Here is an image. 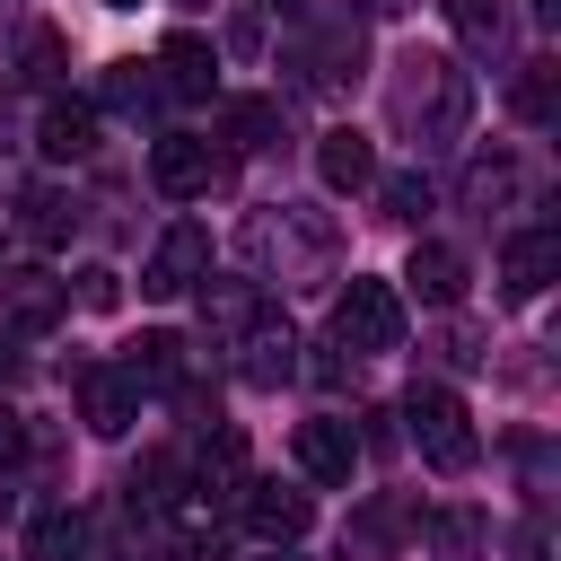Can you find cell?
Here are the masks:
<instances>
[{"label":"cell","instance_id":"obj_1","mask_svg":"<svg viewBox=\"0 0 561 561\" xmlns=\"http://www.w3.org/2000/svg\"><path fill=\"white\" fill-rule=\"evenodd\" d=\"M386 105H394V131H412L421 149H447V140H465V123H473V79H465L447 53H403Z\"/></svg>","mask_w":561,"mask_h":561},{"label":"cell","instance_id":"obj_2","mask_svg":"<svg viewBox=\"0 0 561 561\" xmlns=\"http://www.w3.org/2000/svg\"><path fill=\"white\" fill-rule=\"evenodd\" d=\"M403 421H412L421 465H438V473H473L482 438H473V412H465L456 386H412V394H403Z\"/></svg>","mask_w":561,"mask_h":561},{"label":"cell","instance_id":"obj_3","mask_svg":"<svg viewBox=\"0 0 561 561\" xmlns=\"http://www.w3.org/2000/svg\"><path fill=\"white\" fill-rule=\"evenodd\" d=\"M245 254H254L263 272L280 263V280H298V272H324V254H333V237H324L316 219H298V210L280 202V219H272V210H254V219H245Z\"/></svg>","mask_w":561,"mask_h":561},{"label":"cell","instance_id":"obj_4","mask_svg":"<svg viewBox=\"0 0 561 561\" xmlns=\"http://www.w3.org/2000/svg\"><path fill=\"white\" fill-rule=\"evenodd\" d=\"M333 342L342 351H394L403 342V298L386 280H342L333 298Z\"/></svg>","mask_w":561,"mask_h":561},{"label":"cell","instance_id":"obj_5","mask_svg":"<svg viewBox=\"0 0 561 561\" xmlns=\"http://www.w3.org/2000/svg\"><path fill=\"white\" fill-rule=\"evenodd\" d=\"M193 280H210V228H202V219H175V228L158 237V254L140 263V289H149V298H184Z\"/></svg>","mask_w":561,"mask_h":561},{"label":"cell","instance_id":"obj_6","mask_svg":"<svg viewBox=\"0 0 561 561\" xmlns=\"http://www.w3.org/2000/svg\"><path fill=\"white\" fill-rule=\"evenodd\" d=\"M219 175H228V158H219L210 140H193V131H167V140L149 149V184H158V193H175V202L210 193Z\"/></svg>","mask_w":561,"mask_h":561},{"label":"cell","instance_id":"obj_7","mask_svg":"<svg viewBox=\"0 0 561 561\" xmlns=\"http://www.w3.org/2000/svg\"><path fill=\"white\" fill-rule=\"evenodd\" d=\"M0 316H9V333H53V324L70 316V280H53L44 263L0 272Z\"/></svg>","mask_w":561,"mask_h":561},{"label":"cell","instance_id":"obj_8","mask_svg":"<svg viewBox=\"0 0 561 561\" xmlns=\"http://www.w3.org/2000/svg\"><path fill=\"white\" fill-rule=\"evenodd\" d=\"M237 377H245V386H289V377H298V333H289L280 316H254V324L237 333Z\"/></svg>","mask_w":561,"mask_h":561},{"label":"cell","instance_id":"obj_9","mask_svg":"<svg viewBox=\"0 0 561 561\" xmlns=\"http://www.w3.org/2000/svg\"><path fill=\"white\" fill-rule=\"evenodd\" d=\"M131 412H140V386H131L123 368H79V421H88L96 438H123Z\"/></svg>","mask_w":561,"mask_h":561},{"label":"cell","instance_id":"obj_10","mask_svg":"<svg viewBox=\"0 0 561 561\" xmlns=\"http://www.w3.org/2000/svg\"><path fill=\"white\" fill-rule=\"evenodd\" d=\"M351 465H359V438H351V421H298V473L307 482H351Z\"/></svg>","mask_w":561,"mask_h":561},{"label":"cell","instance_id":"obj_11","mask_svg":"<svg viewBox=\"0 0 561 561\" xmlns=\"http://www.w3.org/2000/svg\"><path fill=\"white\" fill-rule=\"evenodd\" d=\"M237 508H245V526H254L263 543H298V535H307V517H316V508H307V491H280V482H245V491H237Z\"/></svg>","mask_w":561,"mask_h":561},{"label":"cell","instance_id":"obj_12","mask_svg":"<svg viewBox=\"0 0 561 561\" xmlns=\"http://www.w3.org/2000/svg\"><path fill=\"white\" fill-rule=\"evenodd\" d=\"M35 149H44L53 167H79V158L96 149V105H79V96H53V105H44V123H35Z\"/></svg>","mask_w":561,"mask_h":561},{"label":"cell","instance_id":"obj_13","mask_svg":"<svg viewBox=\"0 0 561 561\" xmlns=\"http://www.w3.org/2000/svg\"><path fill=\"white\" fill-rule=\"evenodd\" d=\"M316 175H324L333 193H359V184H377V149H368V131L333 123V131L316 140Z\"/></svg>","mask_w":561,"mask_h":561},{"label":"cell","instance_id":"obj_14","mask_svg":"<svg viewBox=\"0 0 561 561\" xmlns=\"http://www.w3.org/2000/svg\"><path fill=\"white\" fill-rule=\"evenodd\" d=\"M245 491V430H210V447H202V465H193V500L210 508V500H237Z\"/></svg>","mask_w":561,"mask_h":561},{"label":"cell","instance_id":"obj_15","mask_svg":"<svg viewBox=\"0 0 561 561\" xmlns=\"http://www.w3.org/2000/svg\"><path fill=\"white\" fill-rule=\"evenodd\" d=\"M210 79H219V61H210L202 35H167L158 44V88L167 96H210Z\"/></svg>","mask_w":561,"mask_h":561},{"label":"cell","instance_id":"obj_16","mask_svg":"<svg viewBox=\"0 0 561 561\" xmlns=\"http://www.w3.org/2000/svg\"><path fill=\"white\" fill-rule=\"evenodd\" d=\"M552 263H561L552 228H526V237H508V254H500V289H508V298H535V289L552 280Z\"/></svg>","mask_w":561,"mask_h":561},{"label":"cell","instance_id":"obj_17","mask_svg":"<svg viewBox=\"0 0 561 561\" xmlns=\"http://www.w3.org/2000/svg\"><path fill=\"white\" fill-rule=\"evenodd\" d=\"M403 280H412L430 307H456V298H465V254H456V245H438V237H421V245H412V263H403Z\"/></svg>","mask_w":561,"mask_h":561},{"label":"cell","instance_id":"obj_18","mask_svg":"<svg viewBox=\"0 0 561 561\" xmlns=\"http://www.w3.org/2000/svg\"><path fill=\"white\" fill-rule=\"evenodd\" d=\"M18 228H26V245H61L79 228V202L53 193V184H35V193H18Z\"/></svg>","mask_w":561,"mask_h":561},{"label":"cell","instance_id":"obj_19","mask_svg":"<svg viewBox=\"0 0 561 561\" xmlns=\"http://www.w3.org/2000/svg\"><path fill=\"white\" fill-rule=\"evenodd\" d=\"M219 131H228L237 149H272V140H280V105H272V96H228V105H219Z\"/></svg>","mask_w":561,"mask_h":561},{"label":"cell","instance_id":"obj_20","mask_svg":"<svg viewBox=\"0 0 561 561\" xmlns=\"http://www.w3.org/2000/svg\"><path fill=\"white\" fill-rule=\"evenodd\" d=\"M123 377L131 386H184V342L175 333H140L131 359H123Z\"/></svg>","mask_w":561,"mask_h":561},{"label":"cell","instance_id":"obj_21","mask_svg":"<svg viewBox=\"0 0 561 561\" xmlns=\"http://www.w3.org/2000/svg\"><path fill=\"white\" fill-rule=\"evenodd\" d=\"M88 552V517L79 508H44L35 535H26V561H79Z\"/></svg>","mask_w":561,"mask_h":561},{"label":"cell","instance_id":"obj_22","mask_svg":"<svg viewBox=\"0 0 561 561\" xmlns=\"http://www.w3.org/2000/svg\"><path fill=\"white\" fill-rule=\"evenodd\" d=\"M508 105H517L526 123H552V105H561V61H543V53H535V61L517 70V88H508Z\"/></svg>","mask_w":561,"mask_h":561},{"label":"cell","instance_id":"obj_23","mask_svg":"<svg viewBox=\"0 0 561 561\" xmlns=\"http://www.w3.org/2000/svg\"><path fill=\"white\" fill-rule=\"evenodd\" d=\"M447 26H456V44L482 53V61H491L500 35H508V26H500V0H447Z\"/></svg>","mask_w":561,"mask_h":561},{"label":"cell","instance_id":"obj_24","mask_svg":"<svg viewBox=\"0 0 561 561\" xmlns=\"http://www.w3.org/2000/svg\"><path fill=\"white\" fill-rule=\"evenodd\" d=\"M105 105H114V114H149V105H158V70H149V61H114V70H105Z\"/></svg>","mask_w":561,"mask_h":561},{"label":"cell","instance_id":"obj_25","mask_svg":"<svg viewBox=\"0 0 561 561\" xmlns=\"http://www.w3.org/2000/svg\"><path fill=\"white\" fill-rule=\"evenodd\" d=\"M508 193H517V167H508V158H473V167H465V210H482V219H491Z\"/></svg>","mask_w":561,"mask_h":561},{"label":"cell","instance_id":"obj_26","mask_svg":"<svg viewBox=\"0 0 561 561\" xmlns=\"http://www.w3.org/2000/svg\"><path fill=\"white\" fill-rule=\"evenodd\" d=\"M482 535H491V526H482L473 508H447V517H430V552H438V561H473V552H482Z\"/></svg>","mask_w":561,"mask_h":561},{"label":"cell","instance_id":"obj_27","mask_svg":"<svg viewBox=\"0 0 561 561\" xmlns=\"http://www.w3.org/2000/svg\"><path fill=\"white\" fill-rule=\"evenodd\" d=\"M18 61H26V79H61V70H70V35L35 18V26H26V44H18Z\"/></svg>","mask_w":561,"mask_h":561},{"label":"cell","instance_id":"obj_28","mask_svg":"<svg viewBox=\"0 0 561 561\" xmlns=\"http://www.w3.org/2000/svg\"><path fill=\"white\" fill-rule=\"evenodd\" d=\"M202 316H210V324H219V333H245V324H254V316H263V307H254V289H245V280H219V289H210V298H202Z\"/></svg>","mask_w":561,"mask_h":561},{"label":"cell","instance_id":"obj_29","mask_svg":"<svg viewBox=\"0 0 561 561\" xmlns=\"http://www.w3.org/2000/svg\"><path fill=\"white\" fill-rule=\"evenodd\" d=\"M430 210V175H386V219H421Z\"/></svg>","mask_w":561,"mask_h":561},{"label":"cell","instance_id":"obj_30","mask_svg":"<svg viewBox=\"0 0 561 561\" xmlns=\"http://www.w3.org/2000/svg\"><path fill=\"white\" fill-rule=\"evenodd\" d=\"M167 482H175V465H167V456H140V465H131V500H175Z\"/></svg>","mask_w":561,"mask_h":561},{"label":"cell","instance_id":"obj_31","mask_svg":"<svg viewBox=\"0 0 561 561\" xmlns=\"http://www.w3.org/2000/svg\"><path fill=\"white\" fill-rule=\"evenodd\" d=\"M79 298H88V307H114V298H123V280L96 263V272H79Z\"/></svg>","mask_w":561,"mask_h":561},{"label":"cell","instance_id":"obj_32","mask_svg":"<svg viewBox=\"0 0 561 561\" xmlns=\"http://www.w3.org/2000/svg\"><path fill=\"white\" fill-rule=\"evenodd\" d=\"M18 456H26V412L0 403V465H18Z\"/></svg>","mask_w":561,"mask_h":561},{"label":"cell","instance_id":"obj_33","mask_svg":"<svg viewBox=\"0 0 561 561\" xmlns=\"http://www.w3.org/2000/svg\"><path fill=\"white\" fill-rule=\"evenodd\" d=\"M18 377H26V359H18L9 342H0V386H18Z\"/></svg>","mask_w":561,"mask_h":561},{"label":"cell","instance_id":"obj_34","mask_svg":"<svg viewBox=\"0 0 561 561\" xmlns=\"http://www.w3.org/2000/svg\"><path fill=\"white\" fill-rule=\"evenodd\" d=\"M263 9H280V18H307V9H316V0H263Z\"/></svg>","mask_w":561,"mask_h":561},{"label":"cell","instance_id":"obj_35","mask_svg":"<svg viewBox=\"0 0 561 561\" xmlns=\"http://www.w3.org/2000/svg\"><path fill=\"white\" fill-rule=\"evenodd\" d=\"M526 9H535V18H543V26H552V18H561V0H526Z\"/></svg>","mask_w":561,"mask_h":561},{"label":"cell","instance_id":"obj_36","mask_svg":"<svg viewBox=\"0 0 561 561\" xmlns=\"http://www.w3.org/2000/svg\"><path fill=\"white\" fill-rule=\"evenodd\" d=\"M0 517H9V482H0Z\"/></svg>","mask_w":561,"mask_h":561},{"label":"cell","instance_id":"obj_37","mask_svg":"<svg viewBox=\"0 0 561 561\" xmlns=\"http://www.w3.org/2000/svg\"><path fill=\"white\" fill-rule=\"evenodd\" d=\"M105 9H140V0H105Z\"/></svg>","mask_w":561,"mask_h":561},{"label":"cell","instance_id":"obj_38","mask_svg":"<svg viewBox=\"0 0 561 561\" xmlns=\"http://www.w3.org/2000/svg\"><path fill=\"white\" fill-rule=\"evenodd\" d=\"M184 9H210V0H184Z\"/></svg>","mask_w":561,"mask_h":561}]
</instances>
